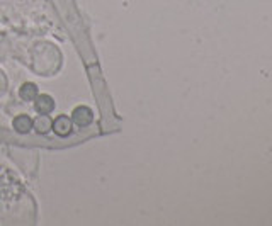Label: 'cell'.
Instances as JSON below:
<instances>
[{
  "mask_svg": "<svg viewBox=\"0 0 272 226\" xmlns=\"http://www.w3.org/2000/svg\"><path fill=\"white\" fill-rule=\"evenodd\" d=\"M92 111L89 107L85 106H78L73 109V113H71V122L73 124L80 126V128H83V126H89L92 122Z\"/></svg>",
  "mask_w": 272,
  "mask_h": 226,
  "instance_id": "cell-1",
  "label": "cell"
},
{
  "mask_svg": "<svg viewBox=\"0 0 272 226\" xmlns=\"http://www.w3.org/2000/svg\"><path fill=\"white\" fill-rule=\"evenodd\" d=\"M12 126H14V129L17 131V133L26 134L33 129V119H31L29 116H26V114H22V116H17L14 119Z\"/></svg>",
  "mask_w": 272,
  "mask_h": 226,
  "instance_id": "cell-5",
  "label": "cell"
},
{
  "mask_svg": "<svg viewBox=\"0 0 272 226\" xmlns=\"http://www.w3.org/2000/svg\"><path fill=\"white\" fill-rule=\"evenodd\" d=\"M51 124H53V121H51L48 114H39V116L33 121V128L36 129V133H39V134L50 133Z\"/></svg>",
  "mask_w": 272,
  "mask_h": 226,
  "instance_id": "cell-4",
  "label": "cell"
},
{
  "mask_svg": "<svg viewBox=\"0 0 272 226\" xmlns=\"http://www.w3.org/2000/svg\"><path fill=\"white\" fill-rule=\"evenodd\" d=\"M34 106H36V111H38L39 114H50L51 111L55 109V101H53V97L43 94V95H38V97L34 99Z\"/></svg>",
  "mask_w": 272,
  "mask_h": 226,
  "instance_id": "cell-3",
  "label": "cell"
},
{
  "mask_svg": "<svg viewBox=\"0 0 272 226\" xmlns=\"http://www.w3.org/2000/svg\"><path fill=\"white\" fill-rule=\"evenodd\" d=\"M71 128H73V122H71V117L68 116H58L51 124V129L58 134V136H68L71 133Z\"/></svg>",
  "mask_w": 272,
  "mask_h": 226,
  "instance_id": "cell-2",
  "label": "cell"
},
{
  "mask_svg": "<svg viewBox=\"0 0 272 226\" xmlns=\"http://www.w3.org/2000/svg\"><path fill=\"white\" fill-rule=\"evenodd\" d=\"M19 94H21V99H22V101L33 102L34 99L38 97V87H36L34 83L27 82V83H24V85L21 87Z\"/></svg>",
  "mask_w": 272,
  "mask_h": 226,
  "instance_id": "cell-6",
  "label": "cell"
}]
</instances>
